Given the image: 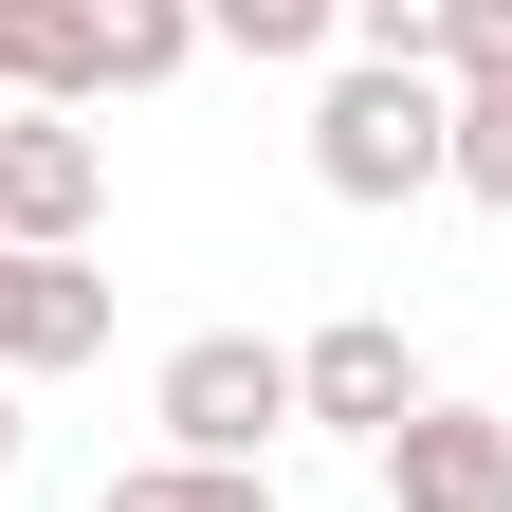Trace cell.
<instances>
[{
	"label": "cell",
	"instance_id": "13",
	"mask_svg": "<svg viewBox=\"0 0 512 512\" xmlns=\"http://www.w3.org/2000/svg\"><path fill=\"white\" fill-rule=\"evenodd\" d=\"M439 92H512V0H458V37H439Z\"/></svg>",
	"mask_w": 512,
	"mask_h": 512
},
{
	"label": "cell",
	"instance_id": "7",
	"mask_svg": "<svg viewBox=\"0 0 512 512\" xmlns=\"http://www.w3.org/2000/svg\"><path fill=\"white\" fill-rule=\"evenodd\" d=\"M0 110H92V0H0Z\"/></svg>",
	"mask_w": 512,
	"mask_h": 512
},
{
	"label": "cell",
	"instance_id": "4",
	"mask_svg": "<svg viewBox=\"0 0 512 512\" xmlns=\"http://www.w3.org/2000/svg\"><path fill=\"white\" fill-rule=\"evenodd\" d=\"M421 403H439V384H421V348L384 330V311H330V330L293 348V421H330V439H366V458H384V439H403Z\"/></svg>",
	"mask_w": 512,
	"mask_h": 512
},
{
	"label": "cell",
	"instance_id": "9",
	"mask_svg": "<svg viewBox=\"0 0 512 512\" xmlns=\"http://www.w3.org/2000/svg\"><path fill=\"white\" fill-rule=\"evenodd\" d=\"M202 55H256V74H311V55H348V0H202Z\"/></svg>",
	"mask_w": 512,
	"mask_h": 512
},
{
	"label": "cell",
	"instance_id": "14",
	"mask_svg": "<svg viewBox=\"0 0 512 512\" xmlns=\"http://www.w3.org/2000/svg\"><path fill=\"white\" fill-rule=\"evenodd\" d=\"M0 494H19V384H0Z\"/></svg>",
	"mask_w": 512,
	"mask_h": 512
},
{
	"label": "cell",
	"instance_id": "12",
	"mask_svg": "<svg viewBox=\"0 0 512 512\" xmlns=\"http://www.w3.org/2000/svg\"><path fill=\"white\" fill-rule=\"evenodd\" d=\"M458 202L512 220V92H458Z\"/></svg>",
	"mask_w": 512,
	"mask_h": 512
},
{
	"label": "cell",
	"instance_id": "10",
	"mask_svg": "<svg viewBox=\"0 0 512 512\" xmlns=\"http://www.w3.org/2000/svg\"><path fill=\"white\" fill-rule=\"evenodd\" d=\"M92 512H275V476H220V458H128Z\"/></svg>",
	"mask_w": 512,
	"mask_h": 512
},
{
	"label": "cell",
	"instance_id": "5",
	"mask_svg": "<svg viewBox=\"0 0 512 512\" xmlns=\"http://www.w3.org/2000/svg\"><path fill=\"white\" fill-rule=\"evenodd\" d=\"M384 512H512V421L494 403H421L384 439Z\"/></svg>",
	"mask_w": 512,
	"mask_h": 512
},
{
	"label": "cell",
	"instance_id": "1",
	"mask_svg": "<svg viewBox=\"0 0 512 512\" xmlns=\"http://www.w3.org/2000/svg\"><path fill=\"white\" fill-rule=\"evenodd\" d=\"M311 183L330 202H439L458 183V92L439 74H384V55H330V92H311Z\"/></svg>",
	"mask_w": 512,
	"mask_h": 512
},
{
	"label": "cell",
	"instance_id": "11",
	"mask_svg": "<svg viewBox=\"0 0 512 512\" xmlns=\"http://www.w3.org/2000/svg\"><path fill=\"white\" fill-rule=\"evenodd\" d=\"M439 37H458V0H348V55L384 74H439Z\"/></svg>",
	"mask_w": 512,
	"mask_h": 512
},
{
	"label": "cell",
	"instance_id": "6",
	"mask_svg": "<svg viewBox=\"0 0 512 512\" xmlns=\"http://www.w3.org/2000/svg\"><path fill=\"white\" fill-rule=\"evenodd\" d=\"M92 348H110V275L92 256H19V275H0V384L92 366Z\"/></svg>",
	"mask_w": 512,
	"mask_h": 512
},
{
	"label": "cell",
	"instance_id": "2",
	"mask_svg": "<svg viewBox=\"0 0 512 512\" xmlns=\"http://www.w3.org/2000/svg\"><path fill=\"white\" fill-rule=\"evenodd\" d=\"M147 421H165V458L275 476V439H293V348H275V330H183V348L147 366Z\"/></svg>",
	"mask_w": 512,
	"mask_h": 512
},
{
	"label": "cell",
	"instance_id": "8",
	"mask_svg": "<svg viewBox=\"0 0 512 512\" xmlns=\"http://www.w3.org/2000/svg\"><path fill=\"white\" fill-rule=\"evenodd\" d=\"M183 55H202V0H92V110L110 92H165Z\"/></svg>",
	"mask_w": 512,
	"mask_h": 512
},
{
	"label": "cell",
	"instance_id": "15",
	"mask_svg": "<svg viewBox=\"0 0 512 512\" xmlns=\"http://www.w3.org/2000/svg\"><path fill=\"white\" fill-rule=\"evenodd\" d=\"M0 275H19V238H0Z\"/></svg>",
	"mask_w": 512,
	"mask_h": 512
},
{
	"label": "cell",
	"instance_id": "3",
	"mask_svg": "<svg viewBox=\"0 0 512 512\" xmlns=\"http://www.w3.org/2000/svg\"><path fill=\"white\" fill-rule=\"evenodd\" d=\"M92 220H110V147L74 110H0V238L19 256H92Z\"/></svg>",
	"mask_w": 512,
	"mask_h": 512
}]
</instances>
